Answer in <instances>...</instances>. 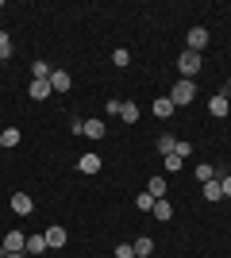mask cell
Masks as SVG:
<instances>
[{"instance_id": "obj_1", "label": "cell", "mask_w": 231, "mask_h": 258, "mask_svg": "<svg viewBox=\"0 0 231 258\" xmlns=\"http://www.w3.org/2000/svg\"><path fill=\"white\" fill-rule=\"evenodd\" d=\"M193 97H197V85H193V81H185V77H181V81L174 85V93H170L174 108H181V104H193Z\"/></svg>"}, {"instance_id": "obj_2", "label": "cell", "mask_w": 231, "mask_h": 258, "mask_svg": "<svg viewBox=\"0 0 231 258\" xmlns=\"http://www.w3.org/2000/svg\"><path fill=\"white\" fill-rule=\"evenodd\" d=\"M177 70L185 74V81H193V74L200 70V54H193V50H185L181 58H177Z\"/></svg>"}, {"instance_id": "obj_3", "label": "cell", "mask_w": 231, "mask_h": 258, "mask_svg": "<svg viewBox=\"0 0 231 258\" xmlns=\"http://www.w3.org/2000/svg\"><path fill=\"white\" fill-rule=\"evenodd\" d=\"M0 247H4V254H23V250H27V239H23V231H8Z\"/></svg>"}, {"instance_id": "obj_4", "label": "cell", "mask_w": 231, "mask_h": 258, "mask_svg": "<svg viewBox=\"0 0 231 258\" xmlns=\"http://www.w3.org/2000/svg\"><path fill=\"white\" fill-rule=\"evenodd\" d=\"M185 43H189V50H193V54H200L204 46H208V31H204V27H193Z\"/></svg>"}, {"instance_id": "obj_5", "label": "cell", "mask_w": 231, "mask_h": 258, "mask_svg": "<svg viewBox=\"0 0 231 258\" xmlns=\"http://www.w3.org/2000/svg\"><path fill=\"white\" fill-rule=\"evenodd\" d=\"M12 212H20V216H31V212H35V201H31L27 193H16V197H12Z\"/></svg>"}, {"instance_id": "obj_6", "label": "cell", "mask_w": 231, "mask_h": 258, "mask_svg": "<svg viewBox=\"0 0 231 258\" xmlns=\"http://www.w3.org/2000/svg\"><path fill=\"white\" fill-rule=\"evenodd\" d=\"M43 239H46V247H54V250H58V247H66V239H69V235H66V227H46V235H43Z\"/></svg>"}, {"instance_id": "obj_7", "label": "cell", "mask_w": 231, "mask_h": 258, "mask_svg": "<svg viewBox=\"0 0 231 258\" xmlns=\"http://www.w3.org/2000/svg\"><path fill=\"white\" fill-rule=\"evenodd\" d=\"M81 135H85V139H104V119H85V123H81Z\"/></svg>"}, {"instance_id": "obj_8", "label": "cell", "mask_w": 231, "mask_h": 258, "mask_svg": "<svg viewBox=\"0 0 231 258\" xmlns=\"http://www.w3.org/2000/svg\"><path fill=\"white\" fill-rule=\"evenodd\" d=\"M69 85H73V81H69V74H62V70H54V74H50V89H54V93H69Z\"/></svg>"}, {"instance_id": "obj_9", "label": "cell", "mask_w": 231, "mask_h": 258, "mask_svg": "<svg viewBox=\"0 0 231 258\" xmlns=\"http://www.w3.org/2000/svg\"><path fill=\"white\" fill-rule=\"evenodd\" d=\"M154 116H158V119H170V116H174V100H170V97H158V100H154Z\"/></svg>"}, {"instance_id": "obj_10", "label": "cell", "mask_w": 231, "mask_h": 258, "mask_svg": "<svg viewBox=\"0 0 231 258\" xmlns=\"http://www.w3.org/2000/svg\"><path fill=\"white\" fill-rule=\"evenodd\" d=\"M77 170H81V173H97V170H100V154H81Z\"/></svg>"}, {"instance_id": "obj_11", "label": "cell", "mask_w": 231, "mask_h": 258, "mask_svg": "<svg viewBox=\"0 0 231 258\" xmlns=\"http://www.w3.org/2000/svg\"><path fill=\"white\" fill-rule=\"evenodd\" d=\"M120 119H123V123H135V119H139V104H131V100H120Z\"/></svg>"}, {"instance_id": "obj_12", "label": "cell", "mask_w": 231, "mask_h": 258, "mask_svg": "<svg viewBox=\"0 0 231 258\" xmlns=\"http://www.w3.org/2000/svg\"><path fill=\"white\" fill-rule=\"evenodd\" d=\"M146 193H150L154 201H162L166 197V177H150V181H146Z\"/></svg>"}, {"instance_id": "obj_13", "label": "cell", "mask_w": 231, "mask_h": 258, "mask_svg": "<svg viewBox=\"0 0 231 258\" xmlns=\"http://www.w3.org/2000/svg\"><path fill=\"white\" fill-rule=\"evenodd\" d=\"M50 93H54V89H50V81H31V97H35V100H46Z\"/></svg>"}, {"instance_id": "obj_14", "label": "cell", "mask_w": 231, "mask_h": 258, "mask_svg": "<svg viewBox=\"0 0 231 258\" xmlns=\"http://www.w3.org/2000/svg\"><path fill=\"white\" fill-rule=\"evenodd\" d=\"M204 197H208V201H223V189H220V177H212V181H204Z\"/></svg>"}, {"instance_id": "obj_15", "label": "cell", "mask_w": 231, "mask_h": 258, "mask_svg": "<svg viewBox=\"0 0 231 258\" xmlns=\"http://www.w3.org/2000/svg\"><path fill=\"white\" fill-rule=\"evenodd\" d=\"M208 108H212V116H227V108H231V104H227V97L220 93V97H212V100H208Z\"/></svg>"}, {"instance_id": "obj_16", "label": "cell", "mask_w": 231, "mask_h": 258, "mask_svg": "<svg viewBox=\"0 0 231 258\" xmlns=\"http://www.w3.org/2000/svg\"><path fill=\"white\" fill-rule=\"evenodd\" d=\"M20 143V127H4L0 131V147H16Z\"/></svg>"}, {"instance_id": "obj_17", "label": "cell", "mask_w": 231, "mask_h": 258, "mask_svg": "<svg viewBox=\"0 0 231 258\" xmlns=\"http://www.w3.org/2000/svg\"><path fill=\"white\" fill-rule=\"evenodd\" d=\"M158 151H162V158H166V154H174L177 151V139H174V135H158Z\"/></svg>"}, {"instance_id": "obj_18", "label": "cell", "mask_w": 231, "mask_h": 258, "mask_svg": "<svg viewBox=\"0 0 231 258\" xmlns=\"http://www.w3.org/2000/svg\"><path fill=\"white\" fill-rule=\"evenodd\" d=\"M131 247H135V258H146V254H150V250H154V243H150V239H135V243H131Z\"/></svg>"}, {"instance_id": "obj_19", "label": "cell", "mask_w": 231, "mask_h": 258, "mask_svg": "<svg viewBox=\"0 0 231 258\" xmlns=\"http://www.w3.org/2000/svg\"><path fill=\"white\" fill-rule=\"evenodd\" d=\"M154 216H158V220H170V216H174V208H170V201H154V208H150Z\"/></svg>"}, {"instance_id": "obj_20", "label": "cell", "mask_w": 231, "mask_h": 258, "mask_svg": "<svg viewBox=\"0 0 231 258\" xmlns=\"http://www.w3.org/2000/svg\"><path fill=\"white\" fill-rule=\"evenodd\" d=\"M43 250H46V239L43 235H31V239H27V254H43Z\"/></svg>"}, {"instance_id": "obj_21", "label": "cell", "mask_w": 231, "mask_h": 258, "mask_svg": "<svg viewBox=\"0 0 231 258\" xmlns=\"http://www.w3.org/2000/svg\"><path fill=\"white\" fill-rule=\"evenodd\" d=\"M31 74H35V81H50V66H46V62H35Z\"/></svg>"}, {"instance_id": "obj_22", "label": "cell", "mask_w": 231, "mask_h": 258, "mask_svg": "<svg viewBox=\"0 0 231 258\" xmlns=\"http://www.w3.org/2000/svg\"><path fill=\"white\" fill-rule=\"evenodd\" d=\"M0 58H12V35L0 31Z\"/></svg>"}, {"instance_id": "obj_23", "label": "cell", "mask_w": 231, "mask_h": 258, "mask_svg": "<svg viewBox=\"0 0 231 258\" xmlns=\"http://www.w3.org/2000/svg\"><path fill=\"white\" fill-rule=\"evenodd\" d=\"M112 62H116V66H127V62H131V54L123 50V46H116V50H112Z\"/></svg>"}, {"instance_id": "obj_24", "label": "cell", "mask_w": 231, "mask_h": 258, "mask_svg": "<svg viewBox=\"0 0 231 258\" xmlns=\"http://www.w3.org/2000/svg\"><path fill=\"white\" fill-rule=\"evenodd\" d=\"M197 177H200V181H212V177H216V166H208V162L197 166Z\"/></svg>"}, {"instance_id": "obj_25", "label": "cell", "mask_w": 231, "mask_h": 258, "mask_svg": "<svg viewBox=\"0 0 231 258\" xmlns=\"http://www.w3.org/2000/svg\"><path fill=\"white\" fill-rule=\"evenodd\" d=\"M174 154H177V158H181V162H185L189 154H193V143H185V139H177V151H174Z\"/></svg>"}, {"instance_id": "obj_26", "label": "cell", "mask_w": 231, "mask_h": 258, "mask_svg": "<svg viewBox=\"0 0 231 258\" xmlns=\"http://www.w3.org/2000/svg\"><path fill=\"white\" fill-rule=\"evenodd\" d=\"M162 166H166L170 173H177V170H181V158H177V154H166V158H162Z\"/></svg>"}, {"instance_id": "obj_27", "label": "cell", "mask_w": 231, "mask_h": 258, "mask_svg": "<svg viewBox=\"0 0 231 258\" xmlns=\"http://www.w3.org/2000/svg\"><path fill=\"white\" fill-rule=\"evenodd\" d=\"M135 205L143 208V212H150V208H154V197H150V193H143V197H135Z\"/></svg>"}, {"instance_id": "obj_28", "label": "cell", "mask_w": 231, "mask_h": 258, "mask_svg": "<svg viewBox=\"0 0 231 258\" xmlns=\"http://www.w3.org/2000/svg\"><path fill=\"white\" fill-rule=\"evenodd\" d=\"M116 258H135V247H131V243H123V247H116Z\"/></svg>"}, {"instance_id": "obj_29", "label": "cell", "mask_w": 231, "mask_h": 258, "mask_svg": "<svg viewBox=\"0 0 231 258\" xmlns=\"http://www.w3.org/2000/svg\"><path fill=\"white\" fill-rule=\"evenodd\" d=\"M220 189H223V197H231V173H223V177H220Z\"/></svg>"}, {"instance_id": "obj_30", "label": "cell", "mask_w": 231, "mask_h": 258, "mask_svg": "<svg viewBox=\"0 0 231 258\" xmlns=\"http://www.w3.org/2000/svg\"><path fill=\"white\" fill-rule=\"evenodd\" d=\"M4 258H23V254H4Z\"/></svg>"}, {"instance_id": "obj_31", "label": "cell", "mask_w": 231, "mask_h": 258, "mask_svg": "<svg viewBox=\"0 0 231 258\" xmlns=\"http://www.w3.org/2000/svg\"><path fill=\"white\" fill-rule=\"evenodd\" d=\"M0 258H4V247H0Z\"/></svg>"}, {"instance_id": "obj_32", "label": "cell", "mask_w": 231, "mask_h": 258, "mask_svg": "<svg viewBox=\"0 0 231 258\" xmlns=\"http://www.w3.org/2000/svg\"><path fill=\"white\" fill-rule=\"evenodd\" d=\"M227 89H231V77H227Z\"/></svg>"}]
</instances>
